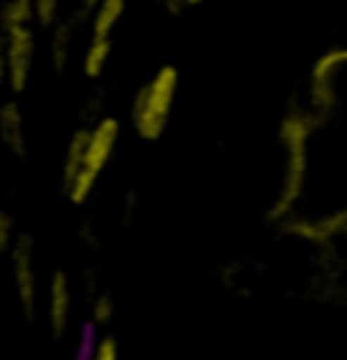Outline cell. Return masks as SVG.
Returning <instances> with one entry per match:
<instances>
[{"instance_id": "12", "label": "cell", "mask_w": 347, "mask_h": 360, "mask_svg": "<svg viewBox=\"0 0 347 360\" xmlns=\"http://www.w3.org/2000/svg\"><path fill=\"white\" fill-rule=\"evenodd\" d=\"M84 146H87V127H79L71 136V141L65 146V158H63V184L76 176V171L84 162Z\"/></svg>"}, {"instance_id": "15", "label": "cell", "mask_w": 347, "mask_h": 360, "mask_svg": "<svg viewBox=\"0 0 347 360\" xmlns=\"http://www.w3.org/2000/svg\"><path fill=\"white\" fill-rule=\"evenodd\" d=\"M17 233H19L17 222H14L11 212L0 206V255H6L8 250H11V244H14Z\"/></svg>"}, {"instance_id": "1", "label": "cell", "mask_w": 347, "mask_h": 360, "mask_svg": "<svg viewBox=\"0 0 347 360\" xmlns=\"http://www.w3.org/2000/svg\"><path fill=\"white\" fill-rule=\"evenodd\" d=\"M177 84H179V71L174 65H163L139 90L133 108H130V122H133V130L139 133V139L158 141L163 136L168 117H171V106H174Z\"/></svg>"}, {"instance_id": "10", "label": "cell", "mask_w": 347, "mask_h": 360, "mask_svg": "<svg viewBox=\"0 0 347 360\" xmlns=\"http://www.w3.org/2000/svg\"><path fill=\"white\" fill-rule=\"evenodd\" d=\"M111 57V36H92L82 57V73L87 79H101Z\"/></svg>"}, {"instance_id": "3", "label": "cell", "mask_w": 347, "mask_h": 360, "mask_svg": "<svg viewBox=\"0 0 347 360\" xmlns=\"http://www.w3.org/2000/svg\"><path fill=\"white\" fill-rule=\"evenodd\" d=\"M36 52L38 41L33 25L6 30V87L14 95H22L30 87L33 65H36Z\"/></svg>"}, {"instance_id": "13", "label": "cell", "mask_w": 347, "mask_h": 360, "mask_svg": "<svg viewBox=\"0 0 347 360\" xmlns=\"http://www.w3.org/2000/svg\"><path fill=\"white\" fill-rule=\"evenodd\" d=\"M111 317H114V301H111V295L109 292L95 295L90 307V323L95 325V328H101V325H109Z\"/></svg>"}, {"instance_id": "9", "label": "cell", "mask_w": 347, "mask_h": 360, "mask_svg": "<svg viewBox=\"0 0 347 360\" xmlns=\"http://www.w3.org/2000/svg\"><path fill=\"white\" fill-rule=\"evenodd\" d=\"M122 14H125V0H98V6L90 14L92 36H111Z\"/></svg>"}, {"instance_id": "8", "label": "cell", "mask_w": 347, "mask_h": 360, "mask_svg": "<svg viewBox=\"0 0 347 360\" xmlns=\"http://www.w3.org/2000/svg\"><path fill=\"white\" fill-rule=\"evenodd\" d=\"M73 46V22H60L52 25V38H49V65L57 73H63L71 63Z\"/></svg>"}, {"instance_id": "7", "label": "cell", "mask_w": 347, "mask_h": 360, "mask_svg": "<svg viewBox=\"0 0 347 360\" xmlns=\"http://www.w3.org/2000/svg\"><path fill=\"white\" fill-rule=\"evenodd\" d=\"M0 144L17 160L27 158V130H25V114L19 101L0 103Z\"/></svg>"}, {"instance_id": "19", "label": "cell", "mask_w": 347, "mask_h": 360, "mask_svg": "<svg viewBox=\"0 0 347 360\" xmlns=\"http://www.w3.org/2000/svg\"><path fill=\"white\" fill-rule=\"evenodd\" d=\"M152 3H165V0H152Z\"/></svg>"}, {"instance_id": "11", "label": "cell", "mask_w": 347, "mask_h": 360, "mask_svg": "<svg viewBox=\"0 0 347 360\" xmlns=\"http://www.w3.org/2000/svg\"><path fill=\"white\" fill-rule=\"evenodd\" d=\"M33 0H0V27L11 30V27H25L33 25Z\"/></svg>"}, {"instance_id": "2", "label": "cell", "mask_w": 347, "mask_h": 360, "mask_svg": "<svg viewBox=\"0 0 347 360\" xmlns=\"http://www.w3.org/2000/svg\"><path fill=\"white\" fill-rule=\"evenodd\" d=\"M11 282L17 292L19 309L25 314L27 323H33L38 314V269H36V238L30 233H17L11 250Z\"/></svg>"}, {"instance_id": "18", "label": "cell", "mask_w": 347, "mask_h": 360, "mask_svg": "<svg viewBox=\"0 0 347 360\" xmlns=\"http://www.w3.org/2000/svg\"><path fill=\"white\" fill-rule=\"evenodd\" d=\"M198 3H203V0H184V6H198Z\"/></svg>"}, {"instance_id": "14", "label": "cell", "mask_w": 347, "mask_h": 360, "mask_svg": "<svg viewBox=\"0 0 347 360\" xmlns=\"http://www.w3.org/2000/svg\"><path fill=\"white\" fill-rule=\"evenodd\" d=\"M60 3H63V0H33L36 25H41V27H52L57 19H60Z\"/></svg>"}, {"instance_id": "5", "label": "cell", "mask_w": 347, "mask_h": 360, "mask_svg": "<svg viewBox=\"0 0 347 360\" xmlns=\"http://www.w3.org/2000/svg\"><path fill=\"white\" fill-rule=\"evenodd\" d=\"M71 309H73V292H71V276L63 269L52 271L49 285H46V323L52 339L60 342L68 333L71 325Z\"/></svg>"}, {"instance_id": "17", "label": "cell", "mask_w": 347, "mask_h": 360, "mask_svg": "<svg viewBox=\"0 0 347 360\" xmlns=\"http://www.w3.org/2000/svg\"><path fill=\"white\" fill-rule=\"evenodd\" d=\"M6 90V30L0 27V92Z\"/></svg>"}, {"instance_id": "4", "label": "cell", "mask_w": 347, "mask_h": 360, "mask_svg": "<svg viewBox=\"0 0 347 360\" xmlns=\"http://www.w3.org/2000/svg\"><path fill=\"white\" fill-rule=\"evenodd\" d=\"M120 141V120L117 117H101L92 127H87V146H84V162L82 168L92 176H101L109 165L111 155ZM79 168V171H82Z\"/></svg>"}, {"instance_id": "16", "label": "cell", "mask_w": 347, "mask_h": 360, "mask_svg": "<svg viewBox=\"0 0 347 360\" xmlns=\"http://www.w3.org/2000/svg\"><path fill=\"white\" fill-rule=\"evenodd\" d=\"M90 355L95 360H114L120 355V342H117L111 333H103V336H98V339L92 342Z\"/></svg>"}, {"instance_id": "6", "label": "cell", "mask_w": 347, "mask_h": 360, "mask_svg": "<svg viewBox=\"0 0 347 360\" xmlns=\"http://www.w3.org/2000/svg\"><path fill=\"white\" fill-rule=\"evenodd\" d=\"M285 144L291 149V162H288V181H285V195L279 198L277 209H288L293 200L298 198V190H301V181H304V125L301 122H288L285 125Z\"/></svg>"}]
</instances>
